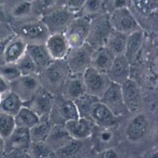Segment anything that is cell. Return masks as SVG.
<instances>
[{"mask_svg":"<svg viewBox=\"0 0 158 158\" xmlns=\"http://www.w3.org/2000/svg\"><path fill=\"white\" fill-rule=\"evenodd\" d=\"M13 34L28 45L45 44L50 35L49 30L40 18L9 22Z\"/></svg>","mask_w":158,"mask_h":158,"instance_id":"cell-1","label":"cell"},{"mask_svg":"<svg viewBox=\"0 0 158 158\" xmlns=\"http://www.w3.org/2000/svg\"><path fill=\"white\" fill-rule=\"evenodd\" d=\"M71 73L65 60H54L39 74L41 86L54 96H60Z\"/></svg>","mask_w":158,"mask_h":158,"instance_id":"cell-2","label":"cell"},{"mask_svg":"<svg viewBox=\"0 0 158 158\" xmlns=\"http://www.w3.org/2000/svg\"><path fill=\"white\" fill-rule=\"evenodd\" d=\"M152 118L146 112L137 111L127 121L123 129V137L127 141L139 143L149 138L152 134Z\"/></svg>","mask_w":158,"mask_h":158,"instance_id":"cell-3","label":"cell"},{"mask_svg":"<svg viewBox=\"0 0 158 158\" xmlns=\"http://www.w3.org/2000/svg\"><path fill=\"white\" fill-rule=\"evenodd\" d=\"M75 16L72 12L63 5L43 13L40 19L51 35L63 33Z\"/></svg>","mask_w":158,"mask_h":158,"instance_id":"cell-4","label":"cell"},{"mask_svg":"<svg viewBox=\"0 0 158 158\" xmlns=\"http://www.w3.org/2000/svg\"><path fill=\"white\" fill-rule=\"evenodd\" d=\"M111 29L125 35L143 29L129 8L117 9L108 13Z\"/></svg>","mask_w":158,"mask_h":158,"instance_id":"cell-5","label":"cell"},{"mask_svg":"<svg viewBox=\"0 0 158 158\" xmlns=\"http://www.w3.org/2000/svg\"><path fill=\"white\" fill-rule=\"evenodd\" d=\"M94 49L85 43L77 48H71L65 61L71 74H83L91 67V59Z\"/></svg>","mask_w":158,"mask_h":158,"instance_id":"cell-6","label":"cell"},{"mask_svg":"<svg viewBox=\"0 0 158 158\" xmlns=\"http://www.w3.org/2000/svg\"><path fill=\"white\" fill-rule=\"evenodd\" d=\"M112 31L108 13L102 14L90 19L89 35L86 43L94 49L104 46L105 43Z\"/></svg>","mask_w":158,"mask_h":158,"instance_id":"cell-7","label":"cell"},{"mask_svg":"<svg viewBox=\"0 0 158 158\" xmlns=\"http://www.w3.org/2000/svg\"><path fill=\"white\" fill-rule=\"evenodd\" d=\"M78 117V111L73 101L61 96H56L49 117L52 125H64L66 122Z\"/></svg>","mask_w":158,"mask_h":158,"instance_id":"cell-8","label":"cell"},{"mask_svg":"<svg viewBox=\"0 0 158 158\" xmlns=\"http://www.w3.org/2000/svg\"><path fill=\"white\" fill-rule=\"evenodd\" d=\"M90 19L83 16H75L66 27L63 35L70 48H77L86 43L89 35Z\"/></svg>","mask_w":158,"mask_h":158,"instance_id":"cell-9","label":"cell"},{"mask_svg":"<svg viewBox=\"0 0 158 158\" xmlns=\"http://www.w3.org/2000/svg\"><path fill=\"white\" fill-rule=\"evenodd\" d=\"M8 6L9 23L29 19L41 18L42 14L36 0H11Z\"/></svg>","mask_w":158,"mask_h":158,"instance_id":"cell-10","label":"cell"},{"mask_svg":"<svg viewBox=\"0 0 158 158\" xmlns=\"http://www.w3.org/2000/svg\"><path fill=\"white\" fill-rule=\"evenodd\" d=\"M83 78L86 94L99 100L111 84L106 73L99 72L93 67H89L83 73Z\"/></svg>","mask_w":158,"mask_h":158,"instance_id":"cell-11","label":"cell"},{"mask_svg":"<svg viewBox=\"0 0 158 158\" xmlns=\"http://www.w3.org/2000/svg\"><path fill=\"white\" fill-rule=\"evenodd\" d=\"M40 87L39 75L20 76L17 80L9 83L10 90L16 94L23 103L29 101Z\"/></svg>","mask_w":158,"mask_h":158,"instance_id":"cell-12","label":"cell"},{"mask_svg":"<svg viewBox=\"0 0 158 158\" xmlns=\"http://www.w3.org/2000/svg\"><path fill=\"white\" fill-rule=\"evenodd\" d=\"M55 97L43 87H40L35 95L23 105L33 111L40 118H49L53 106Z\"/></svg>","mask_w":158,"mask_h":158,"instance_id":"cell-13","label":"cell"},{"mask_svg":"<svg viewBox=\"0 0 158 158\" xmlns=\"http://www.w3.org/2000/svg\"><path fill=\"white\" fill-rule=\"evenodd\" d=\"M100 101L118 118H120L127 113L123 103L120 85L111 83L100 99Z\"/></svg>","mask_w":158,"mask_h":158,"instance_id":"cell-14","label":"cell"},{"mask_svg":"<svg viewBox=\"0 0 158 158\" xmlns=\"http://www.w3.org/2000/svg\"><path fill=\"white\" fill-rule=\"evenodd\" d=\"M123 103L127 113L134 114L140 110L142 105L141 92L139 85L134 80L129 79L120 85Z\"/></svg>","mask_w":158,"mask_h":158,"instance_id":"cell-15","label":"cell"},{"mask_svg":"<svg viewBox=\"0 0 158 158\" xmlns=\"http://www.w3.org/2000/svg\"><path fill=\"white\" fill-rule=\"evenodd\" d=\"M89 119L96 127L103 128L116 127L120 120V118L116 117L100 100L93 106Z\"/></svg>","mask_w":158,"mask_h":158,"instance_id":"cell-16","label":"cell"},{"mask_svg":"<svg viewBox=\"0 0 158 158\" xmlns=\"http://www.w3.org/2000/svg\"><path fill=\"white\" fill-rule=\"evenodd\" d=\"M64 127L73 140L83 141L90 138L95 125L89 119L78 117L66 122Z\"/></svg>","mask_w":158,"mask_h":158,"instance_id":"cell-17","label":"cell"},{"mask_svg":"<svg viewBox=\"0 0 158 158\" xmlns=\"http://www.w3.org/2000/svg\"><path fill=\"white\" fill-rule=\"evenodd\" d=\"M31 144L29 130L15 127L10 136L5 140V151H29Z\"/></svg>","mask_w":158,"mask_h":158,"instance_id":"cell-18","label":"cell"},{"mask_svg":"<svg viewBox=\"0 0 158 158\" xmlns=\"http://www.w3.org/2000/svg\"><path fill=\"white\" fill-rule=\"evenodd\" d=\"M106 75L111 83L120 86L131 79V63L124 56L115 57Z\"/></svg>","mask_w":158,"mask_h":158,"instance_id":"cell-19","label":"cell"},{"mask_svg":"<svg viewBox=\"0 0 158 158\" xmlns=\"http://www.w3.org/2000/svg\"><path fill=\"white\" fill-rule=\"evenodd\" d=\"M45 46L53 60H65L71 49L63 33L51 34Z\"/></svg>","mask_w":158,"mask_h":158,"instance_id":"cell-20","label":"cell"},{"mask_svg":"<svg viewBox=\"0 0 158 158\" xmlns=\"http://www.w3.org/2000/svg\"><path fill=\"white\" fill-rule=\"evenodd\" d=\"M27 44L23 40L13 35L6 43L4 50L5 64H16L26 53Z\"/></svg>","mask_w":158,"mask_h":158,"instance_id":"cell-21","label":"cell"},{"mask_svg":"<svg viewBox=\"0 0 158 158\" xmlns=\"http://www.w3.org/2000/svg\"><path fill=\"white\" fill-rule=\"evenodd\" d=\"M86 94L83 74H70L60 96L65 99L75 101Z\"/></svg>","mask_w":158,"mask_h":158,"instance_id":"cell-22","label":"cell"},{"mask_svg":"<svg viewBox=\"0 0 158 158\" xmlns=\"http://www.w3.org/2000/svg\"><path fill=\"white\" fill-rule=\"evenodd\" d=\"M158 0H131L130 9L136 19H157Z\"/></svg>","mask_w":158,"mask_h":158,"instance_id":"cell-23","label":"cell"},{"mask_svg":"<svg viewBox=\"0 0 158 158\" xmlns=\"http://www.w3.org/2000/svg\"><path fill=\"white\" fill-rule=\"evenodd\" d=\"M26 54L34 62L40 73L47 68L54 61L49 55L45 44L28 45Z\"/></svg>","mask_w":158,"mask_h":158,"instance_id":"cell-24","label":"cell"},{"mask_svg":"<svg viewBox=\"0 0 158 158\" xmlns=\"http://www.w3.org/2000/svg\"><path fill=\"white\" fill-rule=\"evenodd\" d=\"M72 140L64 125H52L45 143L56 151L61 150Z\"/></svg>","mask_w":158,"mask_h":158,"instance_id":"cell-25","label":"cell"},{"mask_svg":"<svg viewBox=\"0 0 158 158\" xmlns=\"http://www.w3.org/2000/svg\"><path fill=\"white\" fill-rule=\"evenodd\" d=\"M115 56L104 46L94 49L91 59V67L99 72L106 74Z\"/></svg>","mask_w":158,"mask_h":158,"instance_id":"cell-26","label":"cell"},{"mask_svg":"<svg viewBox=\"0 0 158 158\" xmlns=\"http://www.w3.org/2000/svg\"><path fill=\"white\" fill-rule=\"evenodd\" d=\"M143 42H144L143 29H140L127 35L126 49L123 56L127 59L130 63L134 61L137 56L140 49L143 47Z\"/></svg>","mask_w":158,"mask_h":158,"instance_id":"cell-27","label":"cell"},{"mask_svg":"<svg viewBox=\"0 0 158 158\" xmlns=\"http://www.w3.org/2000/svg\"><path fill=\"white\" fill-rule=\"evenodd\" d=\"M127 35L113 30L110 33L104 47H106L115 57L124 55Z\"/></svg>","mask_w":158,"mask_h":158,"instance_id":"cell-28","label":"cell"},{"mask_svg":"<svg viewBox=\"0 0 158 158\" xmlns=\"http://www.w3.org/2000/svg\"><path fill=\"white\" fill-rule=\"evenodd\" d=\"M91 137L94 138L96 144L100 147H103L104 150L111 148V145L118 138V134L114 128H103L96 127Z\"/></svg>","mask_w":158,"mask_h":158,"instance_id":"cell-29","label":"cell"},{"mask_svg":"<svg viewBox=\"0 0 158 158\" xmlns=\"http://www.w3.org/2000/svg\"><path fill=\"white\" fill-rule=\"evenodd\" d=\"M108 0H86V3L76 16H83L86 18H95L106 12V3Z\"/></svg>","mask_w":158,"mask_h":158,"instance_id":"cell-30","label":"cell"},{"mask_svg":"<svg viewBox=\"0 0 158 158\" xmlns=\"http://www.w3.org/2000/svg\"><path fill=\"white\" fill-rule=\"evenodd\" d=\"M23 106V102L21 99L16 94L9 90L2 95L0 103V111L15 117Z\"/></svg>","mask_w":158,"mask_h":158,"instance_id":"cell-31","label":"cell"},{"mask_svg":"<svg viewBox=\"0 0 158 158\" xmlns=\"http://www.w3.org/2000/svg\"><path fill=\"white\" fill-rule=\"evenodd\" d=\"M14 118L15 126L25 128L29 131L36 125L40 120V118L37 114L24 105L14 117Z\"/></svg>","mask_w":158,"mask_h":158,"instance_id":"cell-32","label":"cell"},{"mask_svg":"<svg viewBox=\"0 0 158 158\" xmlns=\"http://www.w3.org/2000/svg\"><path fill=\"white\" fill-rule=\"evenodd\" d=\"M52 127L49 118H40V122L29 131L32 143L45 142Z\"/></svg>","mask_w":158,"mask_h":158,"instance_id":"cell-33","label":"cell"},{"mask_svg":"<svg viewBox=\"0 0 158 158\" xmlns=\"http://www.w3.org/2000/svg\"><path fill=\"white\" fill-rule=\"evenodd\" d=\"M99 100H100L99 99L86 94L77 99V100L73 101L77 106L79 117L89 119V113H90L93 106Z\"/></svg>","mask_w":158,"mask_h":158,"instance_id":"cell-34","label":"cell"},{"mask_svg":"<svg viewBox=\"0 0 158 158\" xmlns=\"http://www.w3.org/2000/svg\"><path fill=\"white\" fill-rule=\"evenodd\" d=\"M29 151L32 158H56V154L45 142L32 143Z\"/></svg>","mask_w":158,"mask_h":158,"instance_id":"cell-35","label":"cell"},{"mask_svg":"<svg viewBox=\"0 0 158 158\" xmlns=\"http://www.w3.org/2000/svg\"><path fill=\"white\" fill-rule=\"evenodd\" d=\"M15 127L14 117L0 111V137L6 140L15 130Z\"/></svg>","mask_w":158,"mask_h":158,"instance_id":"cell-36","label":"cell"},{"mask_svg":"<svg viewBox=\"0 0 158 158\" xmlns=\"http://www.w3.org/2000/svg\"><path fill=\"white\" fill-rule=\"evenodd\" d=\"M15 65L19 70L21 76L39 75L40 73L34 62L26 53Z\"/></svg>","mask_w":158,"mask_h":158,"instance_id":"cell-37","label":"cell"},{"mask_svg":"<svg viewBox=\"0 0 158 158\" xmlns=\"http://www.w3.org/2000/svg\"><path fill=\"white\" fill-rule=\"evenodd\" d=\"M20 76L21 73L15 64H4L0 66V77L9 84L17 80Z\"/></svg>","mask_w":158,"mask_h":158,"instance_id":"cell-38","label":"cell"},{"mask_svg":"<svg viewBox=\"0 0 158 158\" xmlns=\"http://www.w3.org/2000/svg\"><path fill=\"white\" fill-rule=\"evenodd\" d=\"M36 2L42 15L57 6L64 5V0H36Z\"/></svg>","mask_w":158,"mask_h":158,"instance_id":"cell-39","label":"cell"},{"mask_svg":"<svg viewBox=\"0 0 158 158\" xmlns=\"http://www.w3.org/2000/svg\"><path fill=\"white\" fill-rule=\"evenodd\" d=\"M131 0H108L106 3V12H110L117 9H126L131 7Z\"/></svg>","mask_w":158,"mask_h":158,"instance_id":"cell-40","label":"cell"},{"mask_svg":"<svg viewBox=\"0 0 158 158\" xmlns=\"http://www.w3.org/2000/svg\"><path fill=\"white\" fill-rule=\"evenodd\" d=\"M86 2V0H64V6L76 15L80 12Z\"/></svg>","mask_w":158,"mask_h":158,"instance_id":"cell-41","label":"cell"},{"mask_svg":"<svg viewBox=\"0 0 158 158\" xmlns=\"http://www.w3.org/2000/svg\"><path fill=\"white\" fill-rule=\"evenodd\" d=\"M14 35L10 25L9 23L0 22V40H5Z\"/></svg>","mask_w":158,"mask_h":158,"instance_id":"cell-42","label":"cell"},{"mask_svg":"<svg viewBox=\"0 0 158 158\" xmlns=\"http://www.w3.org/2000/svg\"><path fill=\"white\" fill-rule=\"evenodd\" d=\"M101 158H118V154L114 148L103 150L101 154Z\"/></svg>","mask_w":158,"mask_h":158,"instance_id":"cell-43","label":"cell"},{"mask_svg":"<svg viewBox=\"0 0 158 158\" xmlns=\"http://www.w3.org/2000/svg\"><path fill=\"white\" fill-rule=\"evenodd\" d=\"M10 37H9V38L7 39H5V40H0V66H2V65L5 64V61H4L5 47H6V43H7L8 40H9V39L10 38Z\"/></svg>","mask_w":158,"mask_h":158,"instance_id":"cell-44","label":"cell"},{"mask_svg":"<svg viewBox=\"0 0 158 158\" xmlns=\"http://www.w3.org/2000/svg\"><path fill=\"white\" fill-rule=\"evenodd\" d=\"M10 90V88H9V84L4 80L3 78H2L0 77V94L2 95L5 94L6 93L9 92Z\"/></svg>","mask_w":158,"mask_h":158,"instance_id":"cell-45","label":"cell"},{"mask_svg":"<svg viewBox=\"0 0 158 158\" xmlns=\"http://www.w3.org/2000/svg\"><path fill=\"white\" fill-rule=\"evenodd\" d=\"M12 158H32L28 151H19L12 152Z\"/></svg>","mask_w":158,"mask_h":158,"instance_id":"cell-46","label":"cell"},{"mask_svg":"<svg viewBox=\"0 0 158 158\" xmlns=\"http://www.w3.org/2000/svg\"><path fill=\"white\" fill-rule=\"evenodd\" d=\"M0 22L1 23H9L7 12L5 7L0 5Z\"/></svg>","mask_w":158,"mask_h":158,"instance_id":"cell-47","label":"cell"},{"mask_svg":"<svg viewBox=\"0 0 158 158\" xmlns=\"http://www.w3.org/2000/svg\"><path fill=\"white\" fill-rule=\"evenodd\" d=\"M5 152V140L0 137V155Z\"/></svg>","mask_w":158,"mask_h":158,"instance_id":"cell-48","label":"cell"},{"mask_svg":"<svg viewBox=\"0 0 158 158\" xmlns=\"http://www.w3.org/2000/svg\"><path fill=\"white\" fill-rule=\"evenodd\" d=\"M148 158H157V151L155 149L154 151H152V152L148 155Z\"/></svg>","mask_w":158,"mask_h":158,"instance_id":"cell-49","label":"cell"},{"mask_svg":"<svg viewBox=\"0 0 158 158\" xmlns=\"http://www.w3.org/2000/svg\"><path fill=\"white\" fill-rule=\"evenodd\" d=\"M9 2H10V0H0V5H2V6L3 7H5V9H6Z\"/></svg>","mask_w":158,"mask_h":158,"instance_id":"cell-50","label":"cell"},{"mask_svg":"<svg viewBox=\"0 0 158 158\" xmlns=\"http://www.w3.org/2000/svg\"><path fill=\"white\" fill-rule=\"evenodd\" d=\"M2 94H0V103H1V101H2Z\"/></svg>","mask_w":158,"mask_h":158,"instance_id":"cell-51","label":"cell"},{"mask_svg":"<svg viewBox=\"0 0 158 158\" xmlns=\"http://www.w3.org/2000/svg\"><path fill=\"white\" fill-rule=\"evenodd\" d=\"M28 1H34V0H28Z\"/></svg>","mask_w":158,"mask_h":158,"instance_id":"cell-52","label":"cell"},{"mask_svg":"<svg viewBox=\"0 0 158 158\" xmlns=\"http://www.w3.org/2000/svg\"><path fill=\"white\" fill-rule=\"evenodd\" d=\"M10 1H11V0H10Z\"/></svg>","mask_w":158,"mask_h":158,"instance_id":"cell-53","label":"cell"}]
</instances>
